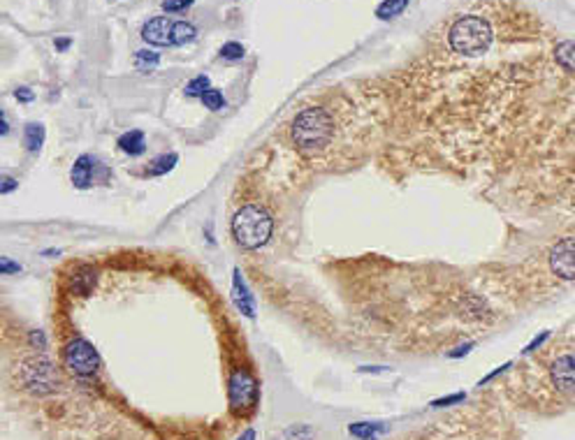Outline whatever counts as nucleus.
<instances>
[{
  "label": "nucleus",
  "instance_id": "21",
  "mask_svg": "<svg viewBox=\"0 0 575 440\" xmlns=\"http://www.w3.org/2000/svg\"><path fill=\"white\" fill-rule=\"evenodd\" d=\"M202 102H205V107L212 109V111H218V109L225 107V97H223L221 91H218V88H209V91L202 95Z\"/></svg>",
  "mask_w": 575,
  "mask_h": 440
},
{
  "label": "nucleus",
  "instance_id": "9",
  "mask_svg": "<svg viewBox=\"0 0 575 440\" xmlns=\"http://www.w3.org/2000/svg\"><path fill=\"white\" fill-rule=\"evenodd\" d=\"M172 28H174V21H169L167 16H156V19H151L144 23L142 28V37L144 42L149 44H156V47H172Z\"/></svg>",
  "mask_w": 575,
  "mask_h": 440
},
{
  "label": "nucleus",
  "instance_id": "34",
  "mask_svg": "<svg viewBox=\"0 0 575 440\" xmlns=\"http://www.w3.org/2000/svg\"><path fill=\"white\" fill-rule=\"evenodd\" d=\"M237 440H255V431H253V429H248V431H244V434H241Z\"/></svg>",
  "mask_w": 575,
  "mask_h": 440
},
{
  "label": "nucleus",
  "instance_id": "5",
  "mask_svg": "<svg viewBox=\"0 0 575 440\" xmlns=\"http://www.w3.org/2000/svg\"><path fill=\"white\" fill-rule=\"evenodd\" d=\"M63 360H66L68 371L79 378L93 376V373H98L100 369V353L93 348V343H88L86 338L70 341L66 353H63Z\"/></svg>",
  "mask_w": 575,
  "mask_h": 440
},
{
  "label": "nucleus",
  "instance_id": "12",
  "mask_svg": "<svg viewBox=\"0 0 575 440\" xmlns=\"http://www.w3.org/2000/svg\"><path fill=\"white\" fill-rule=\"evenodd\" d=\"M70 178L79 190H86L88 185L93 183V158L91 156H79L75 160V165H72V169H70Z\"/></svg>",
  "mask_w": 575,
  "mask_h": 440
},
{
  "label": "nucleus",
  "instance_id": "16",
  "mask_svg": "<svg viewBox=\"0 0 575 440\" xmlns=\"http://www.w3.org/2000/svg\"><path fill=\"white\" fill-rule=\"evenodd\" d=\"M408 3H411V0H383V3L376 7V16H378V19H383V21L394 19V16H399L404 10H406Z\"/></svg>",
  "mask_w": 575,
  "mask_h": 440
},
{
  "label": "nucleus",
  "instance_id": "10",
  "mask_svg": "<svg viewBox=\"0 0 575 440\" xmlns=\"http://www.w3.org/2000/svg\"><path fill=\"white\" fill-rule=\"evenodd\" d=\"M232 297H234V304L241 313L246 317H255V306H253V295H250L246 281L241 279V271L239 269H234L232 274Z\"/></svg>",
  "mask_w": 575,
  "mask_h": 440
},
{
  "label": "nucleus",
  "instance_id": "7",
  "mask_svg": "<svg viewBox=\"0 0 575 440\" xmlns=\"http://www.w3.org/2000/svg\"><path fill=\"white\" fill-rule=\"evenodd\" d=\"M550 269L562 281H575V236H564L550 250Z\"/></svg>",
  "mask_w": 575,
  "mask_h": 440
},
{
  "label": "nucleus",
  "instance_id": "24",
  "mask_svg": "<svg viewBox=\"0 0 575 440\" xmlns=\"http://www.w3.org/2000/svg\"><path fill=\"white\" fill-rule=\"evenodd\" d=\"M466 398L464 392H457V394H450V396H443V398H436V401L432 403L434 408H445V405H452V403H461Z\"/></svg>",
  "mask_w": 575,
  "mask_h": 440
},
{
  "label": "nucleus",
  "instance_id": "19",
  "mask_svg": "<svg viewBox=\"0 0 575 440\" xmlns=\"http://www.w3.org/2000/svg\"><path fill=\"white\" fill-rule=\"evenodd\" d=\"M176 162H179V156H176V153H169V156H160V158H156V160L151 162L149 174L151 176H163L167 172H172Z\"/></svg>",
  "mask_w": 575,
  "mask_h": 440
},
{
  "label": "nucleus",
  "instance_id": "15",
  "mask_svg": "<svg viewBox=\"0 0 575 440\" xmlns=\"http://www.w3.org/2000/svg\"><path fill=\"white\" fill-rule=\"evenodd\" d=\"M23 144L30 153H37L44 144V126L42 123H28L23 130Z\"/></svg>",
  "mask_w": 575,
  "mask_h": 440
},
{
  "label": "nucleus",
  "instance_id": "35",
  "mask_svg": "<svg viewBox=\"0 0 575 440\" xmlns=\"http://www.w3.org/2000/svg\"><path fill=\"white\" fill-rule=\"evenodd\" d=\"M56 47H59L61 51H63V49H68V47H70V39H68V37H63V39H59V42H56Z\"/></svg>",
  "mask_w": 575,
  "mask_h": 440
},
{
  "label": "nucleus",
  "instance_id": "2",
  "mask_svg": "<svg viewBox=\"0 0 575 440\" xmlns=\"http://www.w3.org/2000/svg\"><path fill=\"white\" fill-rule=\"evenodd\" d=\"M232 236L241 248L258 250L272 239L274 218L260 204H246L232 216Z\"/></svg>",
  "mask_w": 575,
  "mask_h": 440
},
{
  "label": "nucleus",
  "instance_id": "8",
  "mask_svg": "<svg viewBox=\"0 0 575 440\" xmlns=\"http://www.w3.org/2000/svg\"><path fill=\"white\" fill-rule=\"evenodd\" d=\"M550 378L552 385L564 394L575 392V355H562L552 362L550 369Z\"/></svg>",
  "mask_w": 575,
  "mask_h": 440
},
{
  "label": "nucleus",
  "instance_id": "25",
  "mask_svg": "<svg viewBox=\"0 0 575 440\" xmlns=\"http://www.w3.org/2000/svg\"><path fill=\"white\" fill-rule=\"evenodd\" d=\"M193 0H165L163 3V10L165 12H183L186 7H190Z\"/></svg>",
  "mask_w": 575,
  "mask_h": 440
},
{
  "label": "nucleus",
  "instance_id": "11",
  "mask_svg": "<svg viewBox=\"0 0 575 440\" xmlns=\"http://www.w3.org/2000/svg\"><path fill=\"white\" fill-rule=\"evenodd\" d=\"M95 285H98V274H95V269H93V267H88V264H82V267H79L77 271L72 274V279H70V290H72V295H79V297L91 295Z\"/></svg>",
  "mask_w": 575,
  "mask_h": 440
},
{
  "label": "nucleus",
  "instance_id": "23",
  "mask_svg": "<svg viewBox=\"0 0 575 440\" xmlns=\"http://www.w3.org/2000/svg\"><path fill=\"white\" fill-rule=\"evenodd\" d=\"M547 338H550V329H545V331H540V334H538V336H533V338L529 341V343H526V346H524V350H522V353H524V355H529V353H533V350H538V348H540L543 343H545V341H547Z\"/></svg>",
  "mask_w": 575,
  "mask_h": 440
},
{
  "label": "nucleus",
  "instance_id": "29",
  "mask_svg": "<svg viewBox=\"0 0 575 440\" xmlns=\"http://www.w3.org/2000/svg\"><path fill=\"white\" fill-rule=\"evenodd\" d=\"M510 366H513V364H510V362H506L504 366H499V369H494V371L490 373V376H485V378L480 380V387H483V385H488V382H490V380H494V378H497V376H501V373H504V371H508Z\"/></svg>",
  "mask_w": 575,
  "mask_h": 440
},
{
  "label": "nucleus",
  "instance_id": "17",
  "mask_svg": "<svg viewBox=\"0 0 575 440\" xmlns=\"http://www.w3.org/2000/svg\"><path fill=\"white\" fill-rule=\"evenodd\" d=\"M195 35H198V30H195V26H193V23H188V21H174L172 42L176 47H181L186 42H193V39H195Z\"/></svg>",
  "mask_w": 575,
  "mask_h": 440
},
{
  "label": "nucleus",
  "instance_id": "26",
  "mask_svg": "<svg viewBox=\"0 0 575 440\" xmlns=\"http://www.w3.org/2000/svg\"><path fill=\"white\" fill-rule=\"evenodd\" d=\"M135 59L140 65H158L160 63V56L156 51H137Z\"/></svg>",
  "mask_w": 575,
  "mask_h": 440
},
{
  "label": "nucleus",
  "instance_id": "13",
  "mask_svg": "<svg viewBox=\"0 0 575 440\" xmlns=\"http://www.w3.org/2000/svg\"><path fill=\"white\" fill-rule=\"evenodd\" d=\"M119 149L128 156H142L147 151V142H144V135L140 130H131V133L119 137Z\"/></svg>",
  "mask_w": 575,
  "mask_h": 440
},
{
  "label": "nucleus",
  "instance_id": "28",
  "mask_svg": "<svg viewBox=\"0 0 575 440\" xmlns=\"http://www.w3.org/2000/svg\"><path fill=\"white\" fill-rule=\"evenodd\" d=\"M0 271H3V274H19V271H21V267H19V264H14V262H10L7 257H3V259H0Z\"/></svg>",
  "mask_w": 575,
  "mask_h": 440
},
{
  "label": "nucleus",
  "instance_id": "6",
  "mask_svg": "<svg viewBox=\"0 0 575 440\" xmlns=\"http://www.w3.org/2000/svg\"><path fill=\"white\" fill-rule=\"evenodd\" d=\"M228 396H230V405H232L234 412L253 410L258 398H260V387H258V380L244 369L234 371L230 376V382H228Z\"/></svg>",
  "mask_w": 575,
  "mask_h": 440
},
{
  "label": "nucleus",
  "instance_id": "18",
  "mask_svg": "<svg viewBox=\"0 0 575 440\" xmlns=\"http://www.w3.org/2000/svg\"><path fill=\"white\" fill-rule=\"evenodd\" d=\"M348 431H351L353 436H358L362 440H376V436L380 434V431H385L383 424H371V422H355V424L348 427Z\"/></svg>",
  "mask_w": 575,
  "mask_h": 440
},
{
  "label": "nucleus",
  "instance_id": "4",
  "mask_svg": "<svg viewBox=\"0 0 575 440\" xmlns=\"http://www.w3.org/2000/svg\"><path fill=\"white\" fill-rule=\"evenodd\" d=\"M21 380L30 392L35 394H52L59 387L54 364L47 357H30L21 364Z\"/></svg>",
  "mask_w": 575,
  "mask_h": 440
},
{
  "label": "nucleus",
  "instance_id": "31",
  "mask_svg": "<svg viewBox=\"0 0 575 440\" xmlns=\"http://www.w3.org/2000/svg\"><path fill=\"white\" fill-rule=\"evenodd\" d=\"M17 185H19V181H17V178H12V176H5V178H3V185H0V192H3V195H7V192H12L14 188H17Z\"/></svg>",
  "mask_w": 575,
  "mask_h": 440
},
{
  "label": "nucleus",
  "instance_id": "20",
  "mask_svg": "<svg viewBox=\"0 0 575 440\" xmlns=\"http://www.w3.org/2000/svg\"><path fill=\"white\" fill-rule=\"evenodd\" d=\"M209 88H212V84H209V77L207 75H200L195 79H190L188 84H186V95H190V97H202L205 95Z\"/></svg>",
  "mask_w": 575,
  "mask_h": 440
},
{
  "label": "nucleus",
  "instance_id": "14",
  "mask_svg": "<svg viewBox=\"0 0 575 440\" xmlns=\"http://www.w3.org/2000/svg\"><path fill=\"white\" fill-rule=\"evenodd\" d=\"M555 61L562 65L566 72H573V75H575V42H573V39H564V42L557 44Z\"/></svg>",
  "mask_w": 575,
  "mask_h": 440
},
{
  "label": "nucleus",
  "instance_id": "30",
  "mask_svg": "<svg viewBox=\"0 0 575 440\" xmlns=\"http://www.w3.org/2000/svg\"><path fill=\"white\" fill-rule=\"evenodd\" d=\"M471 348H473V343L459 346V348H455V350H452V353H448V357H450V360H459V357H464V355H468V353H471Z\"/></svg>",
  "mask_w": 575,
  "mask_h": 440
},
{
  "label": "nucleus",
  "instance_id": "33",
  "mask_svg": "<svg viewBox=\"0 0 575 440\" xmlns=\"http://www.w3.org/2000/svg\"><path fill=\"white\" fill-rule=\"evenodd\" d=\"M360 371L362 373H380V371H387V366H362Z\"/></svg>",
  "mask_w": 575,
  "mask_h": 440
},
{
  "label": "nucleus",
  "instance_id": "27",
  "mask_svg": "<svg viewBox=\"0 0 575 440\" xmlns=\"http://www.w3.org/2000/svg\"><path fill=\"white\" fill-rule=\"evenodd\" d=\"M30 346L37 350H47V338L42 331H30Z\"/></svg>",
  "mask_w": 575,
  "mask_h": 440
},
{
  "label": "nucleus",
  "instance_id": "1",
  "mask_svg": "<svg viewBox=\"0 0 575 440\" xmlns=\"http://www.w3.org/2000/svg\"><path fill=\"white\" fill-rule=\"evenodd\" d=\"M290 135L304 156H313V153L325 151L329 146L332 137H334V118L320 107L302 109L293 121Z\"/></svg>",
  "mask_w": 575,
  "mask_h": 440
},
{
  "label": "nucleus",
  "instance_id": "22",
  "mask_svg": "<svg viewBox=\"0 0 575 440\" xmlns=\"http://www.w3.org/2000/svg\"><path fill=\"white\" fill-rule=\"evenodd\" d=\"M221 56L228 61H239L241 56H244V47H241L239 42H228L221 47Z\"/></svg>",
  "mask_w": 575,
  "mask_h": 440
},
{
  "label": "nucleus",
  "instance_id": "3",
  "mask_svg": "<svg viewBox=\"0 0 575 440\" xmlns=\"http://www.w3.org/2000/svg\"><path fill=\"white\" fill-rule=\"evenodd\" d=\"M492 28L488 19L478 14H468L461 16L450 28V47L455 54L461 56H483L492 44Z\"/></svg>",
  "mask_w": 575,
  "mask_h": 440
},
{
  "label": "nucleus",
  "instance_id": "32",
  "mask_svg": "<svg viewBox=\"0 0 575 440\" xmlns=\"http://www.w3.org/2000/svg\"><path fill=\"white\" fill-rule=\"evenodd\" d=\"M17 100H21V102H30L33 100V91H30V88H17Z\"/></svg>",
  "mask_w": 575,
  "mask_h": 440
}]
</instances>
